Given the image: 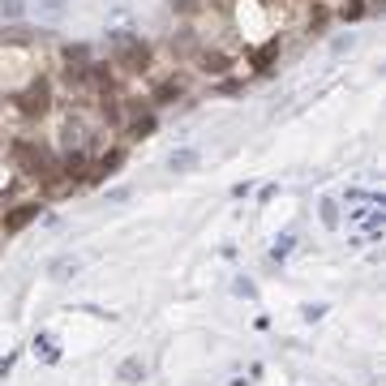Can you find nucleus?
<instances>
[{
	"label": "nucleus",
	"mask_w": 386,
	"mask_h": 386,
	"mask_svg": "<svg viewBox=\"0 0 386 386\" xmlns=\"http://www.w3.org/2000/svg\"><path fill=\"white\" fill-rule=\"evenodd\" d=\"M193 65H198L202 73H227L232 56H227L223 47H193Z\"/></svg>",
	"instance_id": "4"
},
{
	"label": "nucleus",
	"mask_w": 386,
	"mask_h": 386,
	"mask_svg": "<svg viewBox=\"0 0 386 386\" xmlns=\"http://www.w3.org/2000/svg\"><path fill=\"white\" fill-rule=\"evenodd\" d=\"M198 5H202V0H176L172 9H176L180 17H193V13H198Z\"/></svg>",
	"instance_id": "11"
},
{
	"label": "nucleus",
	"mask_w": 386,
	"mask_h": 386,
	"mask_svg": "<svg viewBox=\"0 0 386 386\" xmlns=\"http://www.w3.org/2000/svg\"><path fill=\"white\" fill-rule=\"evenodd\" d=\"M9 154H13V163H17L26 176H39V180H47L51 172H56V154H51L47 146H39V142H26V138H17Z\"/></svg>",
	"instance_id": "1"
},
{
	"label": "nucleus",
	"mask_w": 386,
	"mask_h": 386,
	"mask_svg": "<svg viewBox=\"0 0 386 386\" xmlns=\"http://www.w3.org/2000/svg\"><path fill=\"white\" fill-rule=\"evenodd\" d=\"M365 13H369L365 0H344V5H339V17H344V22H360Z\"/></svg>",
	"instance_id": "8"
},
{
	"label": "nucleus",
	"mask_w": 386,
	"mask_h": 386,
	"mask_svg": "<svg viewBox=\"0 0 386 386\" xmlns=\"http://www.w3.org/2000/svg\"><path fill=\"white\" fill-rule=\"evenodd\" d=\"M180 90H185V86H180V82H176V77H172V82H163L159 90H154V103H172V99H176Z\"/></svg>",
	"instance_id": "10"
},
{
	"label": "nucleus",
	"mask_w": 386,
	"mask_h": 386,
	"mask_svg": "<svg viewBox=\"0 0 386 386\" xmlns=\"http://www.w3.org/2000/svg\"><path fill=\"white\" fill-rule=\"evenodd\" d=\"M275 56H279V39H275V43H266L262 51H253V69H266Z\"/></svg>",
	"instance_id": "9"
},
{
	"label": "nucleus",
	"mask_w": 386,
	"mask_h": 386,
	"mask_svg": "<svg viewBox=\"0 0 386 386\" xmlns=\"http://www.w3.org/2000/svg\"><path fill=\"white\" fill-rule=\"evenodd\" d=\"M65 65H69V69H86V65H90V47H86V43H69V47H65Z\"/></svg>",
	"instance_id": "6"
},
{
	"label": "nucleus",
	"mask_w": 386,
	"mask_h": 386,
	"mask_svg": "<svg viewBox=\"0 0 386 386\" xmlns=\"http://www.w3.org/2000/svg\"><path fill=\"white\" fill-rule=\"evenodd\" d=\"M116 61L129 69V73H142L150 65V47L142 39H116Z\"/></svg>",
	"instance_id": "3"
},
{
	"label": "nucleus",
	"mask_w": 386,
	"mask_h": 386,
	"mask_svg": "<svg viewBox=\"0 0 386 386\" xmlns=\"http://www.w3.org/2000/svg\"><path fill=\"white\" fill-rule=\"evenodd\" d=\"M43 211H39V206L35 202H26V206H13V211L5 215V219H0V227H5V236H13V232H22L26 223H35Z\"/></svg>",
	"instance_id": "5"
},
{
	"label": "nucleus",
	"mask_w": 386,
	"mask_h": 386,
	"mask_svg": "<svg viewBox=\"0 0 386 386\" xmlns=\"http://www.w3.org/2000/svg\"><path fill=\"white\" fill-rule=\"evenodd\" d=\"M47 108H51V82H47V77H35V82L22 90L17 112H22V116H31V120H39Z\"/></svg>",
	"instance_id": "2"
},
{
	"label": "nucleus",
	"mask_w": 386,
	"mask_h": 386,
	"mask_svg": "<svg viewBox=\"0 0 386 386\" xmlns=\"http://www.w3.org/2000/svg\"><path fill=\"white\" fill-rule=\"evenodd\" d=\"M146 134H154V116H150V112H142V116L129 120V138H146Z\"/></svg>",
	"instance_id": "7"
}]
</instances>
